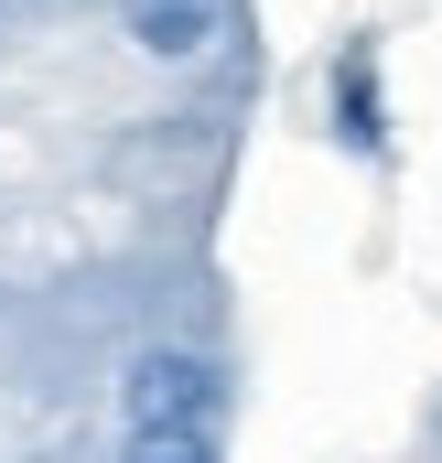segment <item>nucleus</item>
<instances>
[{
	"instance_id": "f257e3e1",
	"label": "nucleus",
	"mask_w": 442,
	"mask_h": 463,
	"mask_svg": "<svg viewBox=\"0 0 442 463\" xmlns=\"http://www.w3.org/2000/svg\"><path fill=\"white\" fill-rule=\"evenodd\" d=\"M119 431L130 442H226V366L195 345H140L119 366Z\"/></svg>"
},
{
	"instance_id": "f03ea898",
	"label": "nucleus",
	"mask_w": 442,
	"mask_h": 463,
	"mask_svg": "<svg viewBox=\"0 0 442 463\" xmlns=\"http://www.w3.org/2000/svg\"><path fill=\"white\" fill-rule=\"evenodd\" d=\"M119 33L151 65H206L226 43V0H119Z\"/></svg>"
},
{
	"instance_id": "7ed1b4c3",
	"label": "nucleus",
	"mask_w": 442,
	"mask_h": 463,
	"mask_svg": "<svg viewBox=\"0 0 442 463\" xmlns=\"http://www.w3.org/2000/svg\"><path fill=\"white\" fill-rule=\"evenodd\" d=\"M334 118H345V140H356V151H378V140H389V118H378V65H367V43H356V54L334 65Z\"/></svg>"
},
{
	"instance_id": "20e7f679",
	"label": "nucleus",
	"mask_w": 442,
	"mask_h": 463,
	"mask_svg": "<svg viewBox=\"0 0 442 463\" xmlns=\"http://www.w3.org/2000/svg\"><path fill=\"white\" fill-rule=\"evenodd\" d=\"M119 463H226V442H130L119 431Z\"/></svg>"
},
{
	"instance_id": "39448f33",
	"label": "nucleus",
	"mask_w": 442,
	"mask_h": 463,
	"mask_svg": "<svg viewBox=\"0 0 442 463\" xmlns=\"http://www.w3.org/2000/svg\"><path fill=\"white\" fill-rule=\"evenodd\" d=\"M432 431H442V420H432Z\"/></svg>"
}]
</instances>
